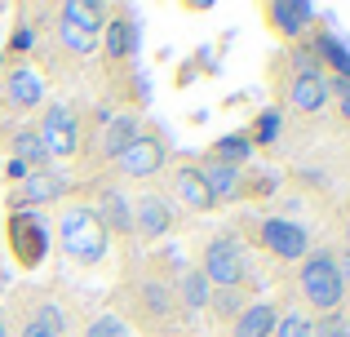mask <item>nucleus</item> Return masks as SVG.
Listing matches in <instances>:
<instances>
[{
	"label": "nucleus",
	"instance_id": "nucleus-1",
	"mask_svg": "<svg viewBox=\"0 0 350 337\" xmlns=\"http://www.w3.org/2000/svg\"><path fill=\"white\" fill-rule=\"evenodd\" d=\"M58 231H62V253H67V258L85 262V267H94V262L107 258V226L94 208H85V204L67 208Z\"/></svg>",
	"mask_w": 350,
	"mask_h": 337
},
{
	"label": "nucleus",
	"instance_id": "nucleus-2",
	"mask_svg": "<svg viewBox=\"0 0 350 337\" xmlns=\"http://www.w3.org/2000/svg\"><path fill=\"white\" fill-rule=\"evenodd\" d=\"M301 297H306L319 315L342 311L346 284H342V275H337V253H310V258L301 262Z\"/></svg>",
	"mask_w": 350,
	"mask_h": 337
},
{
	"label": "nucleus",
	"instance_id": "nucleus-3",
	"mask_svg": "<svg viewBox=\"0 0 350 337\" xmlns=\"http://www.w3.org/2000/svg\"><path fill=\"white\" fill-rule=\"evenodd\" d=\"M204 280L213 288H239L244 284V271H248V262H244V244L235 240V235H217L213 244L204 249Z\"/></svg>",
	"mask_w": 350,
	"mask_h": 337
},
{
	"label": "nucleus",
	"instance_id": "nucleus-4",
	"mask_svg": "<svg viewBox=\"0 0 350 337\" xmlns=\"http://www.w3.org/2000/svg\"><path fill=\"white\" fill-rule=\"evenodd\" d=\"M36 138H40V147H44V156H49V160L76 156V147H80V120H76V111H71V107H44L40 124H36Z\"/></svg>",
	"mask_w": 350,
	"mask_h": 337
},
{
	"label": "nucleus",
	"instance_id": "nucleus-5",
	"mask_svg": "<svg viewBox=\"0 0 350 337\" xmlns=\"http://www.w3.org/2000/svg\"><path fill=\"white\" fill-rule=\"evenodd\" d=\"M5 231H9V253H14L18 267H36V262L44 258V244H49V235H44L40 217H31V213H23V208H14Z\"/></svg>",
	"mask_w": 350,
	"mask_h": 337
},
{
	"label": "nucleus",
	"instance_id": "nucleus-6",
	"mask_svg": "<svg viewBox=\"0 0 350 337\" xmlns=\"http://www.w3.org/2000/svg\"><path fill=\"white\" fill-rule=\"evenodd\" d=\"M262 244L266 253H275L280 262H301L310 253V235L288 217H266L262 222Z\"/></svg>",
	"mask_w": 350,
	"mask_h": 337
},
{
	"label": "nucleus",
	"instance_id": "nucleus-7",
	"mask_svg": "<svg viewBox=\"0 0 350 337\" xmlns=\"http://www.w3.org/2000/svg\"><path fill=\"white\" fill-rule=\"evenodd\" d=\"M67 196V173H58V169H36V173H27L23 182L14 187V208H36V204H49V200H62Z\"/></svg>",
	"mask_w": 350,
	"mask_h": 337
},
{
	"label": "nucleus",
	"instance_id": "nucleus-8",
	"mask_svg": "<svg viewBox=\"0 0 350 337\" xmlns=\"http://www.w3.org/2000/svg\"><path fill=\"white\" fill-rule=\"evenodd\" d=\"M116 165L124 178H155L164 165V142L155 138V133H137L133 147L124 151V156H116Z\"/></svg>",
	"mask_w": 350,
	"mask_h": 337
},
{
	"label": "nucleus",
	"instance_id": "nucleus-9",
	"mask_svg": "<svg viewBox=\"0 0 350 337\" xmlns=\"http://www.w3.org/2000/svg\"><path fill=\"white\" fill-rule=\"evenodd\" d=\"M266 23H271V31L288 36V40H301V36L310 31V23H315V14H310V5H297V0H275V5L262 9Z\"/></svg>",
	"mask_w": 350,
	"mask_h": 337
},
{
	"label": "nucleus",
	"instance_id": "nucleus-10",
	"mask_svg": "<svg viewBox=\"0 0 350 337\" xmlns=\"http://www.w3.org/2000/svg\"><path fill=\"white\" fill-rule=\"evenodd\" d=\"M5 98H9V107H18V111H31V107L44 103V80L36 76L31 67H14L5 76Z\"/></svg>",
	"mask_w": 350,
	"mask_h": 337
},
{
	"label": "nucleus",
	"instance_id": "nucleus-11",
	"mask_svg": "<svg viewBox=\"0 0 350 337\" xmlns=\"http://www.w3.org/2000/svg\"><path fill=\"white\" fill-rule=\"evenodd\" d=\"M196 173H200V182L208 187L213 204H222V200H235V196H239V169H235V165L204 160V165H196Z\"/></svg>",
	"mask_w": 350,
	"mask_h": 337
},
{
	"label": "nucleus",
	"instance_id": "nucleus-12",
	"mask_svg": "<svg viewBox=\"0 0 350 337\" xmlns=\"http://www.w3.org/2000/svg\"><path fill=\"white\" fill-rule=\"evenodd\" d=\"M133 44H137L133 18H129V14L107 18V27H103V49H107V58H111V62H124L129 53H133Z\"/></svg>",
	"mask_w": 350,
	"mask_h": 337
},
{
	"label": "nucleus",
	"instance_id": "nucleus-13",
	"mask_svg": "<svg viewBox=\"0 0 350 337\" xmlns=\"http://www.w3.org/2000/svg\"><path fill=\"white\" fill-rule=\"evenodd\" d=\"M58 23H67V27H76V31H85V36L98 40V31L107 27V5H94V0H67L62 14H58Z\"/></svg>",
	"mask_w": 350,
	"mask_h": 337
},
{
	"label": "nucleus",
	"instance_id": "nucleus-14",
	"mask_svg": "<svg viewBox=\"0 0 350 337\" xmlns=\"http://www.w3.org/2000/svg\"><path fill=\"white\" fill-rule=\"evenodd\" d=\"M137 231L146 235V240H155V235H169V226H173V213H169V204H164L160 196H142L137 200Z\"/></svg>",
	"mask_w": 350,
	"mask_h": 337
},
{
	"label": "nucleus",
	"instance_id": "nucleus-15",
	"mask_svg": "<svg viewBox=\"0 0 350 337\" xmlns=\"http://www.w3.org/2000/svg\"><path fill=\"white\" fill-rule=\"evenodd\" d=\"M133 138H137V116L133 111H124V116H111L107 120V133H103V156H124L129 147H133Z\"/></svg>",
	"mask_w": 350,
	"mask_h": 337
},
{
	"label": "nucleus",
	"instance_id": "nucleus-16",
	"mask_svg": "<svg viewBox=\"0 0 350 337\" xmlns=\"http://www.w3.org/2000/svg\"><path fill=\"white\" fill-rule=\"evenodd\" d=\"M288 103L297 107V111H324V103H328V85H324V76H293Z\"/></svg>",
	"mask_w": 350,
	"mask_h": 337
},
{
	"label": "nucleus",
	"instance_id": "nucleus-17",
	"mask_svg": "<svg viewBox=\"0 0 350 337\" xmlns=\"http://www.w3.org/2000/svg\"><path fill=\"white\" fill-rule=\"evenodd\" d=\"M271 329H275V306L271 302H248L244 315L235 320L231 337H271Z\"/></svg>",
	"mask_w": 350,
	"mask_h": 337
},
{
	"label": "nucleus",
	"instance_id": "nucleus-18",
	"mask_svg": "<svg viewBox=\"0 0 350 337\" xmlns=\"http://www.w3.org/2000/svg\"><path fill=\"white\" fill-rule=\"evenodd\" d=\"M173 191H178V200H182L187 208H213V196H208V187L200 182L196 165H187V169L173 173Z\"/></svg>",
	"mask_w": 350,
	"mask_h": 337
},
{
	"label": "nucleus",
	"instance_id": "nucleus-19",
	"mask_svg": "<svg viewBox=\"0 0 350 337\" xmlns=\"http://www.w3.org/2000/svg\"><path fill=\"white\" fill-rule=\"evenodd\" d=\"M310 53H315V58H324L328 67L337 71V80H346V85H350V49L337 40L333 31H319V36H315V49H310Z\"/></svg>",
	"mask_w": 350,
	"mask_h": 337
},
{
	"label": "nucleus",
	"instance_id": "nucleus-20",
	"mask_svg": "<svg viewBox=\"0 0 350 337\" xmlns=\"http://www.w3.org/2000/svg\"><path fill=\"white\" fill-rule=\"evenodd\" d=\"M137 302H142L146 320H169V311H173V293H169V284H160V280L137 284Z\"/></svg>",
	"mask_w": 350,
	"mask_h": 337
},
{
	"label": "nucleus",
	"instance_id": "nucleus-21",
	"mask_svg": "<svg viewBox=\"0 0 350 337\" xmlns=\"http://www.w3.org/2000/svg\"><path fill=\"white\" fill-rule=\"evenodd\" d=\"M14 160H23L31 173H36V169H49V156H44L36 129H18V133H14Z\"/></svg>",
	"mask_w": 350,
	"mask_h": 337
},
{
	"label": "nucleus",
	"instance_id": "nucleus-22",
	"mask_svg": "<svg viewBox=\"0 0 350 337\" xmlns=\"http://www.w3.org/2000/svg\"><path fill=\"white\" fill-rule=\"evenodd\" d=\"M94 213L103 217L107 235H111V231H129V226H133V213H129V204L116 196V191H107V196H103V204H98Z\"/></svg>",
	"mask_w": 350,
	"mask_h": 337
},
{
	"label": "nucleus",
	"instance_id": "nucleus-23",
	"mask_svg": "<svg viewBox=\"0 0 350 337\" xmlns=\"http://www.w3.org/2000/svg\"><path fill=\"white\" fill-rule=\"evenodd\" d=\"M208 297H213V284L204 280V271H187L182 275V306L187 311H204Z\"/></svg>",
	"mask_w": 350,
	"mask_h": 337
},
{
	"label": "nucleus",
	"instance_id": "nucleus-24",
	"mask_svg": "<svg viewBox=\"0 0 350 337\" xmlns=\"http://www.w3.org/2000/svg\"><path fill=\"white\" fill-rule=\"evenodd\" d=\"M208 306H213L222 320H239V315H244V306H248V293H244V288H213Z\"/></svg>",
	"mask_w": 350,
	"mask_h": 337
},
{
	"label": "nucleus",
	"instance_id": "nucleus-25",
	"mask_svg": "<svg viewBox=\"0 0 350 337\" xmlns=\"http://www.w3.org/2000/svg\"><path fill=\"white\" fill-rule=\"evenodd\" d=\"M280 129H284V116L271 107V111H262L253 120V138H248V142H253V147H271V142L280 138Z\"/></svg>",
	"mask_w": 350,
	"mask_h": 337
},
{
	"label": "nucleus",
	"instance_id": "nucleus-26",
	"mask_svg": "<svg viewBox=\"0 0 350 337\" xmlns=\"http://www.w3.org/2000/svg\"><path fill=\"white\" fill-rule=\"evenodd\" d=\"M248 151H253V142H248V138H217V142H213V160L235 165V169L248 160Z\"/></svg>",
	"mask_w": 350,
	"mask_h": 337
},
{
	"label": "nucleus",
	"instance_id": "nucleus-27",
	"mask_svg": "<svg viewBox=\"0 0 350 337\" xmlns=\"http://www.w3.org/2000/svg\"><path fill=\"white\" fill-rule=\"evenodd\" d=\"M58 36H62V44H67L71 53H80V58H89V53L98 49V40H94V36L76 31V27H67V23H58Z\"/></svg>",
	"mask_w": 350,
	"mask_h": 337
},
{
	"label": "nucleus",
	"instance_id": "nucleus-28",
	"mask_svg": "<svg viewBox=\"0 0 350 337\" xmlns=\"http://www.w3.org/2000/svg\"><path fill=\"white\" fill-rule=\"evenodd\" d=\"M275 337H310V315H297V311H288V315H280L275 320Z\"/></svg>",
	"mask_w": 350,
	"mask_h": 337
},
{
	"label": "nucleus",
	"instance_id": "nucleus-29",
	"mask_svg": "<svg viewBox=\"0 0 350 337\" xmlns=\"http://www.w3.org/2000/svg\"><path fill=\"white\" fill-rule=\"evenodd\" d=\"M85 337H129V329L116 320V315H98V320L85 329Z\"/></svg>",
	"mask_w": 350,
	"mask_h": 337
},
{
	"label": "nucleus",
	"instance_id": "nucleus-30",
	"mask_svg": "<svg viewBox=\"0 0 350 337\" xmlns=\"http://www.w3.org/2000/svg\"><path fill=\"white\" fill-rule=\"evenodd\" d=\"M324 85H328V94H337V107H342V120H350V85H346V80H324Z\"/></svg>",
	"mask_w": 350,
	"mask_h": 337
},
{
	"label": "nucleus",
	"instance_id": "nucleus-31",
	"mask_svg": "<svg viewBox=\"0 0 350 337\" xmlns=\"http://www.w3.org/2000/svg\"><path fill=\"white\" fill-rule=\"evenodd\" d=\"M36 44V31L31 27H14V36H9V53H27Z\"/></svg>",
	"mask_w": 350,
	"mask_h": 337
},
{
	"label": "nucleus",
	"instance_id": "nucleus-32",
	"mask_svg": "<svg viewBox=\"0 0 350 337\" xmlns=\"http://www.w3.org/2000/svg\"><path fill=\"white\" fill-rule=\"evenodd\" d=\"M23 337H53L49 329H44V324H36V320H27L23 324Z\"/></svg>",
	"mask_w": 350,
	"mask_h": 337
},
{
	"label": "nucleus",
	"instance_id": "nucleus-33",
	"mask_svg": "<svg viewBox=\"0 0 350 337\" xmlns=\"http://www.w3.org/2000/svg\"><path fill=\"white\" fill-rule=\"evenodd\" d=\"M337 275H342V284H350V249L337 258Z\"/></svg>",
	"mask_w": 350,
	"mask_h": 337
},
{
	"label": "nucleus",
	"instance_id": "nucleus-34",
	"mask_svg": "<svg viewBox=\"0 0 350 337\" xmlns=\"http://www.w3.org/2000/svg\"><path fill=\"white\" fill-rule=\"evenodd\" d=\"M27 173H31V169H27V165H23V160H9V178H14V182H23V178H27Z\"/></svg>",
	"mask_w": 350,
	"mask_h": 337
},
{
	"label": "nucleus",
	"instance_id": "nucleus-35",
	"mask_svg": "<svg viewBox=\"0 0 350 337\" xmlns=\"http://www.w3.org/2000/svg\"><path fill=\"white\" fill-rule=\"evenodd\" d=\"M0 337H9V329H5V320H0Z\"/></svg>",
	"mask_w": 350,
	"mask_h": 337
},
{
	"label": "nucleus",
	"instance_id": "nucleus-36",
	"mask_svg": "<svg viewBox=\"0 0 350 337\" xmlns=\"http://www.w3.org/2000/svg\"><path fill=\"white\" fill-rule=\"evenodd\" d=\"M346 249H350V222H346Z\"/></svg>",
	"mask_w": 350,
	"mask_h": 337
},
{
	"label": "nucleus",
	"instance_id": "nucleus-37",
	"mask_svg": "<svg viewBox=\"0 0 350 337\" xmlns=\"http://www.w3.org/2000/svg\"><path fill=\"white\" fill-rule=\"evenodd\" d=\"M0 67H5V53H0Z\"/></svg>",
	"mask_w": 350,
	"mask_h": 337
}]
</instances>
